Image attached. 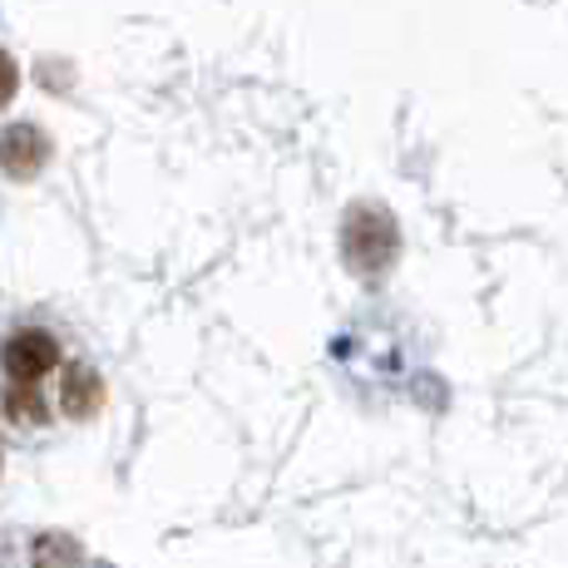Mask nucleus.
Here are the masks:
<instances>
[{"instance_id":"f257e3e1","label":"nucleus","mask_w":568,"mask_h":568,"mask_svg":"<svg viewBox=\"0 0 568 568\" xmlns=\"http://www.w3.org/2000/svg\"><path fill=\"white\" fill-rule=\"evenodd\" d=\"M396 247H400V233H396V217L376 203H356L346 213V227H342V253L352 262V272L362 277H381V272L396 262Z\"/></svg>"},{"instance_id":"423d86ee","label":"nucleus","mask_w":568,"mask_h":568,"mask_svg":"<svg viewBox=\"0 0 568 568\" xmlns=\"http://www.w3.org/2000/svg\"><path fill=\"white\" fill-rule=\"evenodd\" d=\"M16 84H20V74H16V60H10L6 50H0V104L16 94Z\"/></svg>"},{"instance_id":"f03ea898","label":"nucleus","mask_w":568,"mask_h":568,"mask_svg":"<svg viewBox=\"0 0 568 568\" xmlns=\"http://www.w3.org/2000/svg\"><path fill=\"white\" fill-rule=\"evenodd\" d=\"M60 362V346L50 332H16L6 342V376L10 381H40Z\"/></svg>"},{"instance_id":"7ed1b4c3","label":"nucleus","mask_w":568,"mask_h":568,"mask_svg":"<svg viewBox=\"0 0 568 568\" xmlns=\"http://www.w3.org/2000/svg\"><path fill=\"white\" fill-rule=\"evenodd\" d=\"M50 159V139L40 134L36 124H10L6 134H0V169L10 173V179H30V173H40Z\"/></svg>"},{"instance_id":"39448f33","label":"nucleus","mask_w":568,"mask_h":568,"mask_svg":"<svg viewBox=\"0 0 568 568\" xmlns=\"http://www.w3.org/2000/svg\"><path fill=\"white\" fill-rule=\"evenodd\" d=\"M6 406H10V415H16V420H45V406H40L36 381H10Z\"/></svg>"},{"instance_id":"20e7f679","label":"nucleus","mask_w":568,"mask_h":568,"mask_svg":"<svg viewBox=\"0 0 568 568\" xmlns=\"http://www.w3.org/2000/svg\"><path fill=\"white\" fill-rule=\"evenodd\" d=\"M100 406H104V381L94 376L90 366H70V371H64V410H70L74 420H90Z\"/></svg>"}]
</instances>
